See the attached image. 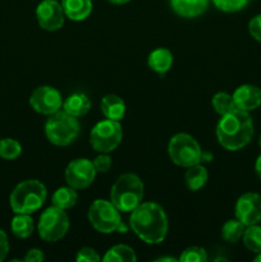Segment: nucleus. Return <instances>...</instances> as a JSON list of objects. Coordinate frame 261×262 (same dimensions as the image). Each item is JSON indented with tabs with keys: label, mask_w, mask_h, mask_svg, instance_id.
Listing matches in <instances>:
<instances>
[{
	"label": "nucleus",
	"mask_w": 261,
	"mask_h": 262,
	"mask_svg": "<svg viewBox=\"0 0 261 262\" xmlns=\"http://www.w3.org/2000/svg\"><path fill=\"white\" fill-rule=\"evenodd\" d=\"M46 187L36 179L23 181L15 186L9 197V204L14 214H32L46 201Z\"/></svg>",
	"instance_id": "nucleus-4"
},
{
	"label": "nucleus",
	"mask_w": 261,
	"mask_h": 262,
	"mask_svg": "<svg viewBox=\"0 0 261 262\" xmlns=\"http://www.w3.org/2000/svg\"><path fill=\"white\" fill-rule=\"evenodd\" d=\"M69 225L66 210L51 206L41 214L37 225L38 235L46 242H56L67 234Z\"/></svg>",
	"instance_id": "nucleus-8"
},
{
	"label": "nucleus",
	"mask_w": 261,
	"mask_h": 262,
	"mask_svg": "<svg viewBox=\"0 0 261 262\" xmlns=\"http://www.w3.org/2000/svg\"><path fill=\"white\" fill-rule=\"evenodd\" d=\"M251 0H212L215 7L225 13L240 12L250 4Z\"/></svg>",
	"instance_id": "nucleus-28"
},
{
	"label": "nucleus",
	"mask_w": 261,
	"mask_h": 262,
	"mask_svg": "<svg viewBox=\"0 0 261 262\" xmlns=\"http://www.w3.org/2000/svg\"><path fill=\"white\" fill-rule=\"evenodd\" d=\"M212 159H214V155H212L211 152H209V151H202V152H201V160H200V164L210 163V161H212Z\"/></svg>",
	"instance_id": "nucleus-35"
},
{
	"label": "nucleus",
	"mask_w": 261,
	"mask_h": 262,
	"mask_svg": "<svg viewBox=\"0 0 261 262\" xmlns=\"http://www.w3.org/2000/svg\"><path fill=\"white\" fill-rule=\"evenodd\" d=\"M147 66L151 71L159 74H165L173 66V54L165 48H158L151 51L147 58Z\"/></svg>",
	"instance_id": "nucleus-17"
},
{
	"label": "nucleus",
	"mask_w": 261,
	"mask_h": 262,
	"mask_svg": "<svg viewBox=\"0 0 261 262\" xmlns=\"http://www.w3.org/2000/svg\"><path fill=\"white\" fill-rule=\"evenodd\" d=\"M207 178H209V174L205 166L201 164H196V165L189 166L187 170L186 184L189 191H199L206 184Z\"/></svg>",
	"instance_id": "nucleus-22"
},
{
	"label": "nucleus",
	"mask_w": 261,
	"mask_h": 262,
	"mask_svg": "<svg viewBox=\"0 0 261 262\" xmlns=\"http://www.w3.org/2000/svg\"><path fill=\"white\" fill-rule=\"evenodd\" d=\"M46 138L55 146H68L79 135V123L76 117L63 112L50 115L45 123Z\"/></svg>",
	"instance_id": "nucleus-5"
},
{
	"label": "nucleus",
	"mask_w": 261,
	"mask_h": 262,
	"mask_svg": "<svg viewBox=\"0 0 261 262\" xmlns=\"http://www.w3.org/2000/svg\"><path fill=\"white\" fill-rule=\"evenodd\" d=\"M243 245L247 250L253 253L261 252V227L260 225H250L246 227L243 233Z\"/></svg>",
	"instance_id": "nucleus-25"
},
{
	"label": "nucleus",
	"mask_w": 261,
	"mask_h": 262,
	"mask_svg": "<svg viewBox=\"0 0 261 262\" xmlns=\"http://www.w3.org/2000/svg\"><path fill=\"white\" fill-rule=\"evenodd\" d=\"M87 216L92 227L102 234L117 232L122 223L119 210L113 205L112 201L106 200H95L90 206Z\"/></svg>",
	"instance_id": "nucleus-9"
},
{
	"label": "nucleus",
	"mask_w": 261,
	"mask_h": 262,
	"mask_svg": "<svg viewBox=\"0 0 261 262\" xmlns=\"http://www.w3.org/2000/svg\"><path fill=\"white\" fill-rule=\"evenodd\" d=\"M64 14L69 19L84 20L92 12V0H61Z\"/></svg>",
	"instance_id": "nucleus-16"
},
{
	"label": "nucleus",
	"mask_w": 261,
	"mask_h": 262,
	"mask_svg": "<svg viewBox=\"0 0 261 262\" xmlns=\"http://www.w3.org/2000/svg\"><path fill=\"white\" fill-rule=\"evenodd\" d=\"M107 2H110L112 4H115V5H122V4H125V3L130 2V0H107Z\"/></svg>",
	"instance_id": "nucleus-38"
},
{
	"label": "nucleus",
	"mask_w": 261,
	"mask_h": 262,
	"mask_svg": "<svg viewBox=\"0 0 261 262\" xmlns=\"http://www.w3.org/2000/svg\"><path fill=\"white\" fill-rule=\"evenodd\" d=\"M22 152V146L13 138L0 140V158L5 160H14Z\"/></svg>",
	"instance_id": "nucleus-27"
},
{
	"label": "nucleus",
	"mask_w": 261,
	"mask_h": 262,
	"mask_svg": "<svg viewBox=\"0 0 261 262\" xmlns=\"http://www.w3.org/2000/svg\"><path fill=\"white\" fill-rule=\"evenodd\" d=\"M246 225L235 217V219L228 220L222 228V237L228 243H237L243 237Z\"/></svg>",
	"instance_id": "nucleus-24"
},
{
	"label": "nucleus",
	"mask_w": 261,
	"mask_h": 262,
	"mask_svg": "<svg viewBox=\"0 0 261 262\" xmlns=\"http://www.w3.org/2000/svg\"><path fill=\"white\" fill-rule=\"evenodd\" d=\"M36 18L45 31H58L64 25L63 7L56 0H42L36 8Z\"/></svg>",
	"instance_id": "nucleus-12"
},
{
	"label": "nucleus",
	"mask_w": 261,
	"mask_h": 262,
	"mask_svg": "<svg viewBox=\"0 0 261 262\" xmlns=\"http://www.w3.org/2000/svg\"><path fill=\"white\" fill-rule=\"evenodd\" d=\"M248 32L256 41L261 42V14L255 15L248 22Z\"/></svg>",
	"instance_id": "nucleus-32"
},
{
	"label": "nucleus",
	"mask_w": 261,
	"mask_h": 262,
	"mask_svg": "<svg viewBox=\"0 0 261 262\" xmlns=\"http://www.w3.org/2000/svg\"><path fill=\"white\" fill-rule=\"evenodd\" d=\"M63 109L64 112L76 118L83 117L91 109V101L87 95L82 94V92H76L67 97L66 101L63 102Z\"/></svg>",
	"instance_id": "nucleus-19"
},
{
	"label": "nucleus",
	"mask_w": 261,
	"mask_h": 262,
	"mask_svg": "<svg viewBox=\"0 0 261 262\" xmlns=\"http://www.w3.org/2000/svg\"><path fill=\"white\" fill-rule=\"evenodd\" d=\"M233 100L237 109L250 113L261 105V89L253 84H242L235 89Z\"/></svg>",
	"instance_id": "nucleus-14"
},
{
	"label": "nucleus",
	"mask_w": 261,
	"mask_h": 262,
	"mask_svg": "<svg viewBox=\"0 0 261 262\" xmlns=\"http://www.w3.org/2000/svg\"><path fill=\"white\" fill-rule=\"evenodd\" d=\"M156 261H159V262H164V261L176 262V261H178V260H177V258H174V257H160V258H158V260H156Z\"/></svg>",
	"instance_id": "nucleus-39"
},
{
	"label": "nucleus",
	"mask_w": 261,
	"mask_h": 262,
	"mask_svg": "<svg viewBox=\"0 0 261 262\" xmlns=\"http://www.w3.org/2000/svg\"><path fill=\"white\" fill-rule=\"evenodd\" d=\"M135 234L147 245H159L168 233V217L156 202H145L136 207L129 217Z\"/></svg>",
	"instance_id": "nucleus-1"
},
{
	"label": "nucleus",
	"mask_w": 261,
	"mask_h": 262,
	"mask_svg": "<svg viewBox=\"0 0 261 262\" xmlns=\"http://www.w3.org/2000/svg\"><path fill=\"white\" fill-rule=\"evenodd\" d=\"M123 138L122 125L118 120H101L90 133V145L97 152L109 154L120 145Z\"/></svg>",
	"instance_id": "nucleus-7"
},
{
	"label": "nucleus",
	"mask_w": 261,
	"mask_h": 262,
	"mask_svg": "<svg viewBox=\"0 0 261 262\" xmlns=\"http://www.w3.org/2000/svg\"><path fill=\"white\" fill-rule=\"evenodd\" d=\"M255 171H256V176L261 179V154L257 156L256 159V163H255Z\"/></svg>",
	"instance_id": "nucleus-36"
},
{
	"label": "nucleus",
	"mask_w": 261,
	"mask_h": 262,
	"mask_svg": "<svg viewBox=\"0 0 261 262\" xmlns=\"http://www.w3.org/2000/svg\"><path fill=\"white\" fill-rule=\"evenodd\" d=\"M105 262H136L137 256L135 251L125 245H117L106 251L105 256L102 257Z\"/></svg>",
	"instance_id": "nucleus-23"
},
{
	"label": "nucleus",
	"mask_w": 261,
	"mask_h": 262,
	"mask_svg": "<svg viewBox=\"0 0 261 262\" xmlns=\"http://www.w3.org/2000/svg\"><path fill=\"white\" fill-rule=\"evenodd\" d=\"M96 173L94 164L89 159H74L66 169V181L74 189H84L94 183Z\"/></svg>",
	"instance_id": "nucleus-10"
},
{
	"label": "nucleus",
	"mask_w": 261,
	"mask_h": 262,
	"mask_svg": "<svg viewBox=\"0 0 261 262\" xmlns=\"http://www.w3.org/2000/svg\"><path fill=\"white\" fill-rule=\"evenodd\" d=\"M30 105L36 113L51 115L63 106L60 92L51 86H40L31 94Z\"/></svg>",
	"instance_id": "nucleus-11"
},
{
	"label": "nucleus",
	"mask_w": 261,
	"mask_h": 262,
	"mask_svg": "<svg viewBox=\"0 0 261 262\" xmlns=\"http://www.w3.org/2000/svg\"><path fill=\"white\" fill-rule=\"evenodd\" d=\"M211 104L215 112L220 115H225L228 113L233 112L234 109H237V106L234 104V100H233V96L227 94V92H217L216 95H214V97L211 100Z\"/></svg>",
	"instance_id": "nucleus-26"
},
{
	"label": "nucleus",
	"mask_w": 261,
	"mask_h": 262,
	"mask_svg": "<svg viewBox=\"0 0 261 262\" xmlns=\"http://www.w3.org/2000/svg\"><path fill=\"white\" fill-rule=\"evenodd\" d=\"M181 262H206L207 253L201 247H189L182 252L181 257L178 258Z\"/></svg>",
	"instance_id": "nucleus-29"
},
{
	"label": "nucleus",
	"mask_w": 261,
	"mask_h": 262,
	"mask_svg": "<svg viewBox=\"0 0 261 262\" xmlns=\"http://www.w3.org/2000/svg\"><path fill=\"white\" fill-rule=\"evenodd\" d=\"M253 136V122L248 112L234 109L222 115L216 125V138L228 151H238L247 146Z\"/></svg>",
	"instance_id": "nucleus-2"
},
{
	"label": "nucleus",
	"mask_w": 261,
	"mask_h": 262,
	"mask_svg": "<svg viewBox=\"0 0 261 262\" xmlns=\"http://www.w3.org/2000/svg\"><path fill=\"white\" fill-rule=\"evenodd\" d=\"M235 217L246 227L258 224L261 222V196L255 192H247L237 200Z\"/></svg>",
	"instance_id": "nucleus-13"
},
{
	"label": "nucleus",
	"mask_w": 261,
	"mask_h": 262,
	"mask_svg": "<svg viewBox=\"0 0 261 262\" xmlns=\"http://www.w3.org/2000/svg\"><path fill=\"white\" fill-rule=\"evenodd\" d=\"M101 112L106 119L122 120L125 115V104L123 99L118 95L110 94L101 99Z\"/></svg>",
	"instance_id": "nucleus-18"
},
{
	"label": "nucleus",
	"mask_w": 261,
	"mask_h": 262,
	"mask_svg": "<svg viewBox=\"0 0 261 262\" xmlns=\"http://www.w3.org/2000/svg\"><path fill=\"white\" fill-rule=\"evenodd\" d=\"M143 187L140 177L132 173H125L118 177L110 189V201L119 211H133L142 204Z\"/></svg>",
	"instance_id": "nucleus-3"
},
{
	"label": "nucleus",
	"mask_w": 261,
	"mask_h": 262,
	"mask_svg": "<svg viewBox=\"0 0 261 262\" xmlns=\"http://www.w3.org/2000/svg\"><path fill=\"white\" fill-rule=\"evenodd\" d=\"M92 164H94L97 173H106V171L112 168V158H110L107 154L101 152V155L95 158Z\"/></svg>",
	"instance_id": "nucleus-31"
},
{
	"label": "nucleus",
	"mask_w": 261,
	"mask_h": 262,
	"mask_svg": "<svg viewBox=\"0 0 261 262\" xmlns=\"http://www.w3.org/2000/svg\"><path fill=\"white\" fill-rule=\"evenodd\" d=\"M176 14L183 18H196L206 12L210 0H169Z\"/></svg>",
	"instance_id": "nucleus-15"
},
{
	"label": "nucleus",
	"mask_w": 261,
	"mask_h": 262,
	"mask_svg": "<svg viewBox=\"0 0 261 262\" xmlns=\"http://www.w3.org/2000/svg\"><path fill=\"white\" fill-rule=\"evenodd\" d=\"M44 258L45 257H44L42 251L38 250V248H32L25 256L26 262H42Z\"/></svg>",
	"instance_id": "nucleus-34"
},
{
	"label": "nucleus",
	"mask_w": 261,
	"mask_h": 262,
	"mask_svg": "<svg viewBox=\"0 0 261 262\" xmlns=\"http://www.w3.org/2000/svg\"><path fill=\"white\" fill-rule=\"evenodd\" d=\"M201 147L192 136L187 133H178L173 136L168 143V154L174 164L183 168L200 164L201 160Z\"/></svg>",
	"instance_id": "nucleus-6"
},
{
	"label": "nucleus",
	"mask_w": 261,
	"mask_h": 262,
	"mask_svg": "<svg viewBox=\"0 0 261 262\" xmlns=\"http://www.w3.org/2000/svg\"><path fill=\"white\" fill-rule=\"evenodd\" d=\"M78 201V194H77V189L73 187H60L54 192L53 197H51V202L53 206L59 207V209L68 210L72 209L74 205Z\"/></svg>",
	"instance_id": "nucleus-20"
},
{
	"label": "nucleus",
	"mask_w": 261,
	"mask_h": 262,
	"mask_svg": "<svg viewBox=\"0 0 261 262\" xmlns=\"http://www.w3.org/2000/svg\"><path fill=\"white\" fill-rule=\"evenodd\" d=\"M100 258L99 253L94 250V248L90 247H83L77 252L76 261L78 262H99Z\"/></svg>",
	"instance_id": "nucleus-30"
},
{
	"label": "nucleus",
	"mask_w": 261,
	"mask_h": 262,
	"mask_svg": "<svg viewBox=\"0 0 261 262\" xmlns=\"http://www.w3.org/2000/svg\"><path fill=\"white\" fill-rule=\"evenodd\" d=\"M117 232H119V233H127V232H128V227L124 224V223L122 222V223H120V224H119V227H118Z\"/></svg>",
	"instance_id": "nucleus-37"
},
{
	"label": "nucleus",
	"mask_w": 261,
	"mask_h": 262,
	"mask_svg": "<svg viewBox=\"0 0 261 262\" xmlns=\"http://www.w3.org/2000/svg\"><path fill=\"white\" fill-rule=\"evenodd\" d=\"M255 262H261V252L257 253V256L255 257V260H253Z\"/></svg>",
	"instance_id": "nucleus-40"
},
{
	"label": "nucleus",
	"mask_w": 261,
	"mask_h": 262,
	"mask_svg": "<svg viewBox=\"0 0 261 262\" xmlns=\"http://www.w3.org/2000/svg\"><path fill=\"white\" fill-rule=\"evenodd\" d=\"M10 228L15 237L19 239H25L33 233L35 224H33V219L30 216V214H15V216L12 219Z\"/></svg>",
	"instance_id": "nucleus-21"
},
{
	"label": "nucleus",
	"mask_w": 261,
	"mask_h": 262,
	"mask_svg": "<svg viewBox=\"0 0 261 262\" xmlns=\"http://www.w3.org/2000/svg\"><path fill=\"white\" fill-rule=\"evenodd\" d=\"M8 252H9V241H8V235L4 230L0 229V262L5 260Z\"/></svg>",
	"instance_id": "nucleus-33"
},
{
	"label": "nucleus",
	"mask_w": 261,
	"mask_h": 262,
	"mask_svg": "<svg viewBox=\"0 0 261 262\" xmlns=\"http://www.w3.org/2000/svg\"><path fill=\"white\" fill-rule=\"evenodd\" d=\"M258 145H260V147H261V136H260V138H258Z\"/></svg>",
	"instance_id": "nucleus-41"
}]
</instances>
